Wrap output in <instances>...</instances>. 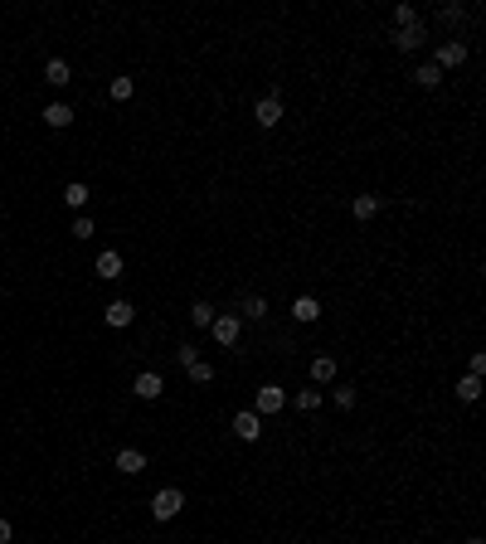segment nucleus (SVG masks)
Returning <instances> with one entry per match:
<instances>
[{
  "mask_svg": "<svg viewBox=\"0 0 486 544\" xmlns=\"http://www.w3.org/2000/svg\"><path fill=\"white\" fill-rule=\"evenodd\" d=\"M210 335H214L219 345H234V340H239V316H214V321H210Z\"/></svg>",
  "mask_w": 486,
  "mask_h": 544,
  "instance_id": "obj_7",
  "label": "nucleus"
},
{
  "mask_svg": "<svg viewBox=\"0 0 486 544\" xmlns=\"http://www.w3.org/2000/svg\"><path fill=\"white\" fill-rule=\"evenodd\" d=\"M180 511H185V491H180V486L156 491V501H151V516H156V520H175Z\"/></svg>",
  "mask_w": 486,
  "mask_h": 544,
  "instance_id": "obj_1",
  "label": "nucleus"
},
{
  "mask_svg": "<svg viewBox=\"0 0 486 544\" xmlns=\"http://www.w3.org/2000/svg\"><path fill=\"white\" fill-rule=\"evenodd\" d=\"M88 199H93V190H88L83 180H68V190H63V204H68V209H83Z\"/></svg>",
  "mask_w": 486,
  "mask_h": 544,
  "instance_id": "obj_15",
  "label": "nucleus"
},
{
  "mask_svg": "<svg viewBox=\"0 0 486 544\" xmlns=\"http://www.w3.org/2000/svg\"><path fill=\"white\" fill-rule=\"evenodd\" d=\"M10 535H15V530H10V520H0V544H10Z\"/></svg>",
  "mask_w": 486,
  "mask_h": 544,
  "instance_id": "obj_29",
  "label": "nucleus"
},
{
  "mask_svg": "<svg viewBox=\"0 0 486 544\" xmlns=\"http://www.w3.org/2000/svg\"><path fill=\"white\" fill-rule=\"evenodd\" d=\"M117 471H122V476H136V471H146V452H136V447H122V452H117Z\"/></svg>",
  "mask_w": 486,
  "mask_h": 544,
  "instance_id": "obj_8",
  "label": "nucleus"
},
{
  "mask_svg": "<svg viewBox=\"0 0 486 544\" xmlns=\"http://www.w3.org/2000/svg\"><path fill=\"white\" fill-rule=\"evenodd\" d=\"M253 117H258V127H277V122H282V98H277V93H268V98H258V108H253Z\"/></svg>",
  "mask_w": 486,
  "mask_h": 544,
  "instance_id": "obj_6",
  "label": "nucleus"
},
{
  "mask_svg": "<svg viewBox=\"0 0 486 544\" xmlns=\"http://www.w3.org/2000/svg\"><path fill=\"white\" fill-rule=\"evenodd\" d=\"M292 316H297V321H316V316H321V301L316 297H297L292 301Z\"/></svg>",
  "mask_w": 486,
  "mask_h": 544,
  "instance_id": "obj_16",
  "label": "nucleus"
},
{
  "mask_svg": "<svg viewBox=\"0 0 486 544\" xmlns=\"http://www.w3.org/2000/svg\"><path fill=\"white\" fill-rule=\"evenodd\" d=\"M190 380H195V384H210V380H214V370H210L205 360H195V365H190Z\"/></svg>",
  "mask_w": 486,
  "mask_h": 544,
  "instance_id": "obj_25",
  "label": "nucleus"
},
{
  "mask_svg": "<svg viewBox=\"0 0 486 544\" xmlns=\"http://www.w3.org/2000/svg\"><path fill=\"white\" fill-rule=\"evenodd\" d=\"M467 544H486V540H482V535H472V540H467Z\"/></svg>",
  "mask_w": 486,
  "mask_h": 544,
  "instance_id": "obj_30",
  "label": "nucleus"
},
{
  "mask_svg": "<svg viewBox=\"0 0 486 544\" xmlns=\"http://www.w3.org/2000/svg\"><path fill=\"white\" fill-rule=\"evenodd\" d=\"M297 408H301V413H311V408H321V394H316V389H301V394H297Z\"/></svg>",
  "mask_w": 486,
  "mask_h": 544,
  "instance_id": "obj_24",
  "label": "nucleus"
},
{
  "mask_svg": "<svg viewBox=\"0 0 486 544\" xmlns=\"http://www.w3.org/2000/svg\"><path fill=\"white\" fill-rule=\"evenodd\" d=\"M418 44H423V25H413V29H394V49H399V54H413Z\"/></svg>",
  "mask_w": 486,
  "mask_h": 544,
  "instance_id": "obj_10",
  "label": "nucleus"
},
{
  "mask_svg": "<svg viewBox=\"0 0 486 544\" xmlns=\"http://www.w3.org/2000/svg\"><path fill=\"white\" fill-rule=\"evenodd\" d=\"M93 268H98V277H108V282H112V277H122V253H112V248H108V253H98Z\"/></svg>",
  "mask_w": 486,
  "mask_h": 544,
  "instance_id": "obj_11",
  "label": "nucleus"
},
{
  "mask_svg": "<svg viewBox=\"0 0 486 544\" xmlns=\"http://www.w3.org/2000/svg\"><path fill=\"white\" fill-rule=\"evenodd\" d=\"M68 78H73V73H68V63H63V58H49V63H44V83L68 88Z\"/></svg>",
  "mask_w": 486,
  "mask_h": 544,
  "instance_id": "obj_12",
  "label": "nucleus"
},
{
  "mask_svg": "<svg viewBox=\"0 0 486 544\" xmlns=\"http://www.w3.org/2000/svg\"><path fill=\"white\" fill-rule=\"evenodd\" d=\"M73 239H93V219H73Z\"/></svg>",
  "mask_w": 486,
  "mask_h": 544,
  "instance_id": "obj_26",
  "label": "nucleus"
},
{
  "mask_svg": "<svg viewBox=\"0 0 486 544\" xmlns=\"http://www.w3.org/2000/svg\"><path fill=\"white\" fill-rule=\"evenodd\" d=\"M413 78H418V88H438V83H443V73H438L433 63H418V73H413Z\"/></svg>",
  "mask_w": 486,
  "mask_h": 544,
  "instance_id": "obj_22",
  "label": "nucleus"
},
{
  "mask_svg": "<svg viewBox=\"0 0 486 544\" xmlns=\"http://www.w3.org/2000/svg\"><path fill=\"white\" fill-rule=\"evenodd\" d=\"M462 63H467V44H462V39H453V44H443V49H438V63H433V68H438V73H448V68H462Z\"/></svg>",
  "mask_w": 486,
  "mask_h": 544,
  "instance_id": "obj_5",
  "label": "nucleus"
},
{
  "mask_svg": "<svg viewBox=\"0 0 486 544\" xmlns=\"http://www.w3.org/2000/svg\"><path fill=\"white\" fill-rule=\"evenodd\" d=\"M243 311H248L253 321H263V316H268V297H248V301H243Z\"/></svg>",
  "mask_w": 486,
  "mask_h": 544,
  "instance_id": "obj_23",
  "label": "nucleus"
},
{
  "mask_svg": "<svg viewBox=\"0 0 486 544\" xmlns=\"http://www.w3.org/2000/svg\"><path fill=\"white\" fill-rule=\"evenodd\" d=\"M351 214L355 219H375L379 214V194H355V199H351Z\"/></svg>",
  "mask_w": 486,
  "mask_h": 544,
  "instance_id": "obj_14",
  "label": "nucleus"
},
{
  "mask_svg": "<svg viewBox=\"0 0 486 544\" xmlns=\"http://www.w3.org/2000/svg\"><path fill=\"white\" fill-rule=\"evenodd\" d=\"M394 25H399V29H413V25H423V20H418V10H413V5H399V10H394Z\"/></svg>",
  "mask_w": 486,
  "mask_h": 544,
  "instance_id": "obj_21",
  "label": "nucleus"
},
{
  "mask_svg": "<svg viewBox=\"0 0 486 544\" xmlns=\"http://www.w3.org/2000/svg\"><path fill=\"white\" fill-rule=\"evenodd\" d=\"M44 122H49V127H58V132H63V127L73 122V108H68V103H49V108H44Z\"/></svg>",
  "mask_w": 486,
  "mask_h": 544,
  "instance_id": "obj_13",
  "label": "nucleus"
},
{
  "mask_svg": "<svg viewBox=\"0 0 486 544\" xmlns=\"http://www.w3.org/2000/svg\"><path fill=\"white\" fill-rule=\"evenodd\" d=\"M311 380H316V384L336 380V360H331V355H316V360H311Z\"/></svg>",
  "mask_w": 486,
  "mask_h": 544,
  "instance_id": "obj_17",
  "label": "nucleus"
},
{
  "mask_svg": "<svg viewBox=\"0 0 486 544\" xmlns=\"http://www.w3.org/2000/svg\"><path fill=\"white\" fill-rule=\"evenodd\" d=\"M175 355H180V365H185V370H190V365H195V360H200V355H195V345H180V350H175Z\"/></svg>",
  "mask_w": 486,
  "mask_h": 544,
  "instance_id": "obj_28",
  "label": "nucleus"
},
{
  "mask_svg": "<svg viewBox=\"0 0 486 544\" xmlns=\"http://www.w3.org/2000/svg\"><path fill=\"white\" fill-rule=\"evenodd\" d=\"M108 93H112V103H127V98L136 93V83H132V78H112V83H108Z\"/></svg>",
  "mask_w": 486,
  "mask_h": 544,
  "instance_id": "obj_19",
  "label": "nucleus"
},
{
  "mask_svg": "<svg viewBox=\"0 0 486 544\" xmlns=\"http://www.w3.org/2000/svg\"><path fill=\"white\" fill-rule=\"evenodd\" d=\"M234 433H239L243 442H258V437H263V418H258L253 408H243V413H234Z\"/></svg>",
  "mask_w": 486,
  "mask_h": 544,
  "instance_id": "obj_4",
  "label": "nucleus"
},
{
  "mask_svg": "<svg viewBox=\"0 0 486 544\" xmlns=\"http://www.w3.org/2000/svg\"><path fill=\"white\" fill-rule=\"evenodd\" d=\"M132 316H136V306H132V301H108V326H112V330L132 326Z\"/></svg>",
  "mask_w": 486,
  "mask_h": 544,
  "instance_id": "obj_9",
  "label": "nucleus"
},
{
  "mask_svg": "<svg viewBox=\"0 0 486 544\" xmlns=\"http://www.w3.org/2000/svg\"><path fill=\"white\" fill-rule=\"evenodd\" d=\"M190 321H195V326H210V321H214V306H210V301H195V306H190Z\"/></svg>",
  "mask_w": 486,
  "mask_h": 544,
  "instance_id": "obj_20",
  "label": "nucleus"
},
{
  "mask_svg": "<svg viewBox=\"0 0 486 544\" xmlns=\"http://www.w3.org/2000/svg\"><path fill=\"white\" fill-rule=\"evenodd\" d=\"M336 408H355V389H336Z\"/></svg>",
  "mask_w": 486,
  "mask_h": 544,
  "instance_id": "obj_27",
  "label": "nucleus"
},
{
  "mask_svg": "<svg viewBox=\"0 0 486 544\" xmlns=\"http://www.w3.org/2000/svg\"><path fill=\"white\" fill-rule=\"evenodd\" d=\"M132 394H136V399H161V394H165V380L156 375V370H141V375L132 380Z\"/></svg>",
  "mask_w": 486,
  "mask_h": 544,
  "instance_id": "obj_3",
  "label": "nucleus"
},
{
  "mask_svg": "<svg viewBox=\"0 0 486 544\" xmlns=\"http://www.w3.org/2000/svg\"><path fill=\"white\" fill-rule=\"evenodd\" d=\"M282 404H287V394H282L277 384H263V389H258V404H253V413H258V418H272V413H282Z\"/></svg>",
  "mask_w": 486,
  "mask_h": 544,
  "instance_id": "obj_2",
  "label": "nucleus"
},
{
  "mask_svg": "<svg viewBox=\"0 0 486 544\" xmlns=\"http://www.w3.org/2000/svg\"><path fill=\"white\" fill-rule=\"evenodd\" d=\"M457 399H462V404H477V399H482V380H477V375L457 380Z\"/></svg>",
  "mask_w": 486,
  "mask_h": 544,
  "instance_id": "obj_18",
  "label": "nucleus"
}]
</instances>
